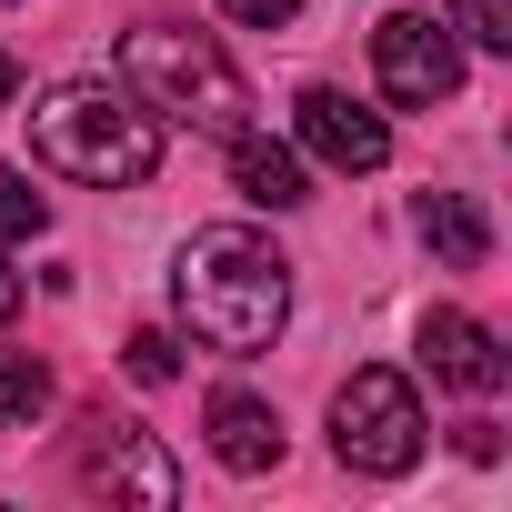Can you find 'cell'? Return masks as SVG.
<instances>
[{
  "label": "cell",
  "mask_w": 512,
  "mask_h": 512,
  "mask_svg": "<svg viewBox=\"0 0 512 512\" xmlns=\"http://www.w3.org/2000/svg\"><path fill=\"white\" fill-rule=\"evenodd\" d=\"M171 302L191 322V342L251 362V352H272L282 322H292V262L262 241V231H241V221H211L181 241V262H171Z\"/></svg>",
  "instance_id": "1"
},
{
  "label": "cell",
  "mask_w": 512,
  "mask_h": 512,
  "mask_svg": "<svg viewBox=\"0 0 512 512\" xmlns=\"http://www.w3.org/2000/svg\"><path fill=\"white\" fill-rule=\"evenodd\" d=\"M31 151L91 191H131L161 171V111H141L131 91L111 81H61L31 101Z\"/></svg>",
  "instance_id": "2"
},
{
  "label": "cell",
  "mask_w": 512,
  "mask_h": 512,
  "mask_svg": "<svg viewBox=\"0 0 512 512\" xmlns=\"http://www.w3.org/2000/svg\"><path fill=\"white\" fill-rule=\"evenodd\" d=\"M121 81H131L141 111H171V121H191V131H211V141L251 131V81H241V71L221 61V41H201V31H171V21L131 31V41H121Z\"/></svg>",
  "instance_id": "3"
},
{
  "label": "cell",
  "mask_w": 512,
  "mask_h": 512,
  "mask_svg": "<svg viewBox=\"0 0 512 512\" xmlns=\"http://www.w3.org/2000/svg\"><path fill=\"white\" fill-rule=\"evenodd\" d=\"M422 392L402 382V372H352L342 392H332V452H342V472H372V482H392V472H412L422 462Z\"/></svg>",
  "instance_id": "4"
},
{
  "label": "cell",
  "mask_w": 512,
  "mask_h": 512,
  "mask_svg": "<svg viewBox=\"0 0 512 512\" xmlns=\"http://www.w3.org/2000/svg\"><path fill=\"white\" fill-rule=\"evenodd\" d=\"M372 71H382V91H392L402 111H432V101L462 91V41H452L442 21H422V11H392V21L372 31Z\"/></svg>",
  "instance_id": "5"
},
{
  "label": "cell",
  "mask_w": 512,
  "mask_h": 512,
  "mask_svg": "<svg viewBox=\"0 0 512 512\" xmlns=\"http://www.w3.org/2000/svg\"><path fill=\"white\" fill-rule=\"evenodd\" d=\"M292 131H302V151L332 161V171H382V161H392V121L362 111L352 91H332V81H312V91L292 101Z\"/></svg>",
  "instance_id": "6"
},
{
  "label": "cell",
  "mask_w": 512,
  "mask_h": 512,
  "mask_svg": "<svg viewBox=\"0 0 512 512\" xmlns=\"http://www.w3.org/2000/svg\"><path fill=\"white\" fill-rule=\"evenodd\" d=\"M81 482H91V492H111V502H151V512L181 492L171 452H161L141 422H91V442H81Z\"/></svg>",
  "instance_id": "7"
},
{
  "label": "cell",
  "mask_w": 512,
  "mask_h": 512,
  "mask_svg": "<svg viewBox=\"0 0 512 512\" xmlns=\"http://www.w3.org/2000/svg\"><path fill=\"white\" fill-rule=\"evenodd\" d=\"M422 362H432V382H452V392H472V402L502 392V372H512L502 342H492L472 312H422Z\"/></svg>",
  "instance_id": "8"
},
{
  "label": "cell",
  "mask_w": 512,
  "mask_h": 512,
  "mask_svg": "<svg viewBox=\"0 0 512 512\" xmlns=\"http://www.w3.org/2000/svg\"><path fill=\"white\" fill-rule=\"evenodd\" d=\"M231 181L241 201H262V211H302L312 201V171L292 141H262V131H231Z\"/></svg>",
  "instance_id": "9"
},
{
  "label": "cell",
  "mask_w": 512,
  "mask_h": 512,
  "mask_svg": "<svg viewBox=\"0 0 512 512\" xmlns=\"http://www.w3.org/2000/svg\"><path fill=\"white\" fill-rule=\"evenodd\" d=\"M211 452L231 472H272L282 462V412L251 402V392H211Z\"/></svg>",
  "instance_id": "10"
},
{
  "label": "cell",
  "mask_w": 512,
  "mask_h": 512,
  "mask_svg": "<svg viewBox=\"0 0 512 512\" xmlns=\"http://www.w3.org/2000/svg\"><path fill=\"white\" fill-rule=\"evenodd\" d=\"M412 231L432 241V262H452V272H482V262H492V221H482V201H462V191H422V201H412Z\"/></svg>",
  "instance_id": "11"
},
{
  "label": "cell",
  "mask_w": 512,
  "mask_h": 512,
  "mask_svg": "<svg viewBox=\"0 0 512 512\" xmlns=\"http://www.w3.org/2000/svg\"><path fill=\"white\" fill-rule=\"evenodd\" d=\"M51 412V372L31 362V352H0V432H21V422H41Z\"/></svg>",
  "instance_id": "12"
},
{
  "label": "cell",
  "mask_w": 512,
  "mask_h": 512,
  "mask_svg": "<svg viewBox=\"0 0 512 512\" xmlns=\"http://www.w3.org/2000/svg\"><path fill=\"white\" fill-rule=\"evenodd\" d=\"M442 31H452V41H472V51H512V0H452Z\"/></svg>",
  "instance_id": "13"
},
{
  "label": "cell",
  "mask_w": 512,
  "mask_h": 512,
  "mask_svg": "<svg viewBox=\"0 0 512 512\" xmlns=\"http://www.w3.org/2000/svg\"><path fill=\"white\" fill-rule=\"evenodd\" d=\"M41 221H51V201H41V191L11 171V161H0V241H31Z\"/></svg>",
  "instance_id": "14"
},
{
  "label": "cell",
  "mask_w": 512,
  "mask_h": 512,
  "mask_svg": "<svg viewBox=\"0 0 512 512\" xmlns=\"http://www.w3.org/2000/svg\"><path fill=\"white\" fill-rule=\"evenodd\" d=\"M121 362H131V382H171V372H181V342H171V332H131Z\"/></svg>",
  "instance_id": "15"
},
{
  "label": "cell",
  "mask_w": 512,
  "mask_h": 512,
  "mask_svg": "<svg viewBox=\"0 0 512 512\" xmlns=\"http://www.w3.org/2000/svg\"><path fill=\"white\" fill-rule=\"evenodd\" d=\"M231 21H251V31H272V21H302V0H221Z\"/></svg>",
  "instance_id": "16"
},
{
  "label": "cell",
  "mask_w": 512,
  "mask_h": 512,
  "mask_svg": "<svg viewBox=\"0 0 512 512\" xmlns=\"http://www.w3.org/2000/svg\"><path fill=\"white\" fill-rule=\"evenodd\" d=\"M11 312H21V272H11V262H0V322H11Z\"/></svg>",
  "instance_id": "17"
},
{
  "label": "cell",
  "mask_w": 512,
  "mask_h": 512,
  "mask_svg": "<svg viewBox=\"0 0 512 512\" xmlns=\"http://www.w3.org/2000/svg\"><path fill=\"white\" fill-rule=\"evenodd\" d=\"M0 101H21V61L11 51H0Z\"/></svg>",
  "instance_id": "18"
}]
</instances>
